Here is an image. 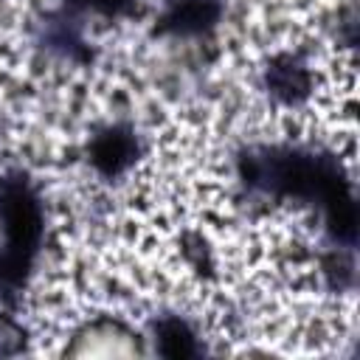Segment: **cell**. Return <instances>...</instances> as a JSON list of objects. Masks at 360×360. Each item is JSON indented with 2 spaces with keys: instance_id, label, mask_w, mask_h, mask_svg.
<instances>
[{
  "instance_id": "cell-1",
  "label": "cell",
  "mask_w": 360,
  "mask_h": 360,
  "mask_svg": "<svg viewBox=\"0 0 360 360\" xmlns=\"http://www.w3.org/2000/svg\"><path fill=\"white\" fill-rule=\"evenodd\" d=\"M236 174L253 191L315 205L329 242L354 250L357 205L332 155L307 146H253L236 158Z\"/></svg>"
},
{
  "instance_id": "cell-2",
  "label": "cell",
  "mask_w": 360,
  "mask_h": 360,
  "mask_svg": "<svg viewBox=\"0 0 360 360\" xmlns=\"http://www.w3.org/2000/svg\"><path fill=\"white\" fill-rule=\"evenodd\" d=\"M0 292L11 298L28 284L45 236V208L39 191L20 169L0 177Z\"/></svg>"
},
{
  "instance_id": "cell-3",
  "label": "cell",
  "mask_w": 360,
  "mask_h": 360,
  "mask_svg": "<svg viewBox=\"0 0 360 360\" xmlns=\"http://www.w3.org/2000/svg\"><path fill=\"white\" fill-rule=\"evenodd\" d=\"M143 155V141L132 124L115 121L101 127L87 143V163L104 180L124 177Z\"/></svg>"
},
{
  "instance_id": "cell-4",
  "label": "cell",
  "mask_w": 360,
  "mask_h": 360,
  "mask_svg": "<svg viewBox=\"0 0 360 360\" xmlns=\"http://www.w3.org/2000/svg\"><path fill=\"white\" fill-rule=\"evenodd\" d=\"M222 11V0H169L158 14V31L177 39L202 37L219 25Z\"/></svg>"
},
{
  "instance_id": "cell-5",
  "label": "cell",
  "mask_w": 360,
  "mask_h": 360,
  "mask_svg": "<svg viewBox=\"0 0 360 360\" xmlns=\"http://www.w3.org/2000/svg\"><path fill=\"white\" fill-rule=\"evenodd\" d=\"M262 82H264L267 96L276 98L278 104H287V107L307 101L312 93V73H309L307 62L298 59L295 53L273 56L262 73Z\"/></svg>"
},
{
  "instance_id": "cell-6",
  "label": "cell",
  "mask_w": 360,
  "mask_h": 360,
  "mask_svg": "<svg viewBox=\"0 0 360 360\" xmlns=\"http://www.w3.org/2000/svg\"><path fill=\"white\" fill-rule=\"evenodd\" d=\"M39 42L62 56V59H70V62H90V45L82 34V14L59 6L56 11H51L42 22V31H39Z\"/></svg>"
},
{
  "instance_id": "cell-7",
  "label": "cell",
  "mask_w": 360,
  "mask_h": 360,
  "mask_svg": "<svg viewBox=\"0 0 360 360\" xmlns=\"http://www.w3.org/2000/svg\"><path fill=\"white\" fill-rule=\"evenodd\" d=\"M70 354H135L141 352L135 335L118 321H98L90 323L84 332L73 338Z\"/></svg>"
},
{
  "instance_id": "cell-8",
  "label": "cell",
  "mask_w": 360,
  "mask_h": 360,
  "mask_svg": "<svg viewBox=\"0 0 360 360\" xmlns=\"http://www.w3.org/2000/svg\"><path fill=\"white\" fill-rule=\"evenodd\" d=\"M152 343L160 357H172V360H188L202 352L194 326L174 312L158 315L152 321Z\"/></svg>"
},
{
  "instance_id": "cell-9",
  "label": "cell",
  "mask_w": 360,
  "mask_h": 360,
  "mask_svg": "<svg viewBox=\"0 0 360 360\" xmlns=\"http://www.w3.org/2000/svg\"><path fill=\"white\" fill-rule=\"evenodd\" d=\"M135 3L138 0H62V6L76 11V14L93 11V14H101V17H121V14L132 11Z\"/></svg>"
},
{
  "instance_id": "cell-10",
  "label": "cell",
  "mask_w": 360,
  "mask_h": 360,
  "mask_svg": "<svg viewBox=\"0 0 360 360\" xmlns=\"http://www.w3.org/2000/svg\"><path fill=\"white\" fill-rule=\"evenodd\" d=\"M25 343H28L25 329L11 315H0V357H14L25 352Z\"/></svg>"
}]
</instances>
